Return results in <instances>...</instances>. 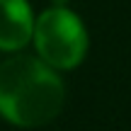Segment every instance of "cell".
<instances>
[{
  "label": "cell",
  "mask_w": 131,
  "mask_h": 131,
  "mask_svg": "<svg viewBox=\"0 0 131 131\" xmlns=\"http://www.w3.org/2000/svg\"><path fill=\"white\" fill-rule=\"evenodd\" d=\"M66 90L53 66L15 56L0 66V114L17 126H44L63 107Z\"/></svg>",
  "instance_id": "obj_1"
},
{
  "label": "cell",
  "mask_w": 131,
  "mask_h": 131,
  "mask_svg": "<svg viewBox=\"0 0 131 131\" xmlns=\"http://www.w3.org/2000/svg\"><path fill=\"white\" fill-rule=\"evenodd\" d=\"M34 44L53 68H75L88 51V32L75 12L66 7H51L34 22Z\"/></svg>",
  "instance_id": "obj_2"
},
{
  "label": "cell",
  "mask_w": 131,
  "mask_h": 131,
  "mask_svg": "<svg viewBox=\"0 0 131 131\" xmlns=\"http://www.w3.org/2000/svg\"><path fill=\"white\" fill-rule=\"evenodd\" d=\"M34 34V17L27 0H0V49L17 51Z\"/></svg>",
  "instance_id": "obj_3"
},
{
  "label": "cell",
  "mask_w": 131,
  "mask_h": 131,
  "mask_svg": "<svg viewBox=\"0 0 131 131\" xmlns=\"http://www.w3.org/2000/svg\"><path fill=\"white\" fill-rule=\"evenodd\" d=\"M63 3H66V0H56V5H63Z\"/></svg>",
  "instance_id": "obj_4"
}]
</instances>
